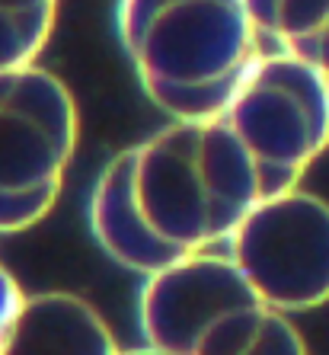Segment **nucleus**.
Returning <instances> with one entry per match:
<instances>
[{
	"label": "nucleus",
	"instance_id": "obj_2",
	"mask_svg": "<svg viewBox=\"0 0 329 355\" xmlns=\"http://www.w3.org/2000/svg\"><path fill=\"white\" fill-rule=\"evenodd\" d=\"M141 90L170 119H217L263 51L243 0H116Z\"/></svg>",
	"mask_w": 329,
	"mask_h": 355
},
{
	"label": "nucleus",
	"instance_id": "obj_1",
	"mask_svg": "<svg viewBox=\"0 0 329 355\" xmlns=\"http://www.w3.org/2000/svg\"><path fill=\"white\" fill-rule=\"evenodd\" d=\"M259 198L253 160L221 116L173 119L99 170L87 221L112 263L150 275L198 250L227 247Z\"/></svg>",
	"mask_w": 329,
	"mask_h": 355
},
{
	"label": "nucleus",
	"instance_id": "obj_8",
	"mask_svg": "<svg viewBox=\"0 0 329 355\" xmlns=\"http://www.w3.org/2000/svg\"><path fill=\"white\" fill-rule=\"evenodd\" d=\"M263 49L288 51L329 80V0H243Z\"/></svg>",
	"mask_w": 329,
	"mask_h": 355
},
{
	"label": "nucleus",
	"instance_id": "obj_4",
	"mask_svg": "<svg viewBox=\"0 0 329 355\" xmlns=\"http://www.w3.org/2000/svg\"><path fill=\"white\" fill-rule=\"evenodd\" d=\"M221 119L253 160L263 196L294 189L329 148V80L288 51L263 49Z\"/></svg>",
	"mask_w": 329,
	"mask_h": 355
},
{
	"label": "nucleus",
	"instance_id": "obj_9",
	"mask_svg": "<svg viewBox=\"0 0 329 355\" xmlns=\"http://www.w3.org/2000/svg\"><path fill=\"white\" fill-rule=\"evenodd\" d=\"M58 3H61V0H0V17L26 19V23L48 26V29H55V19H58Z\"/></svg>",
	"mask_w": 329,
	"mask_h": 355
},
{
	"label": "nucleus",
	"instance_id": "obj_10",
	"mask_svg": "<svg viewBox=\"0 0 329 355\" xmlns=\"http://www.w3.org/2000/svg\"><path fill=\"white\" fill-rule=\"evenodd\" d=\"M23 295L26 291L19 288V282L0 266V343H3V333H7L10 320H13V314H17Z\"/></svg>",
	"mask_w": 329,
	"mask_h": 355
},
{
	"label": "nucleus",
	"instance_id": "obj_5",
	"mask_svg": "<svg viewBox=\"0 0 329 355\" xmlns=\"http://www.w3.org/2000/svg\"><path fill=\"white\" fill-rule=\"evenodd\" d=\"M80 122L67 83L39 64L0 74V234L29 231L61 198Z\"/></svg>",
	"mask_w": 329,
	"mask_h": 355
},
{
	"label": "nucleus",
	"instance_id": "obj_3",
	"mask_svg": "<svg viewBox=\"0 0 329 355\" xmlns=\"http://www.w3.org/2000/svg\"><path fill=\"white\" fill-rule=\"evenodd\" d=\"M138 327L150 352L166 355H301L307 343L272 307L227 247L198 250L144 275Z\"/></svg>",
	"mask_w": 329,
	"mask_h": 355
},
{
	"label": "nucleus",
	"instance_id": "obj_7",
	"mask_svg": "<svg viewBox=\"0 0 329 355\" xmlns=\"http://www.w3.org/2000/svg\"><path fill=\"white\" fill-rule=\"evenodd\" d=\"M118 343L90 301L67 291L23 295L0 355H109Z\"/></svg>",
	"mask_w": 329,
	"mask_h": 355
},
{
	"label": "nucleus",
	"instance_id": "obj_6",
	"mask_svg": "<svg viewBox=\"0 0 329 355\" xmlns=\"http://www.w3.org/2000/svg\"><path fill=\"white\" fill-rule=\"evenodd\" d=\"M259 295L285 314L329 301V202L304 189L263 196L227 240Z\"/></svg>",
	"mask_w": 329,
	"mask_h": 355
}]
</instances>
